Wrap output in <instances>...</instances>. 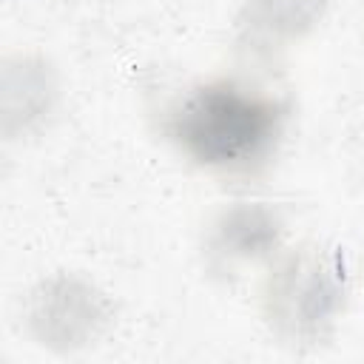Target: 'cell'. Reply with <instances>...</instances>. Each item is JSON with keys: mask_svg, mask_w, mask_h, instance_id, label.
Returning a JSON list of instances; mask_svg holds the SVG:
<instances>
[{"mask_svg": "<svg viewBox=\"0 0 364 364\" xmlns=\"http://www.w3.org/2000/svg\"><path fill=\"white\" fill-rule=\"evenodd\" d=\"M151 119L182 165L213 182L250 188L273 171L290 139L293 100L270 68L245 63L165 91Z\"/></svg>", "mask_w": 364, "mask_h": 364, "instance_id": "6da1fadb", "label": "cell"}, {"mask_svg": "<svg viewBox=\"0 0 364 364\" xmlns=\"http://www.w3.org/2000/svg\"><path fill=\"white\" fill-rule=\"evenodd\" d=\"M353 276L338 247L290 242L256 276V310L264 330L290 350H316L341 327Z\"/></svg>", "mask_w": 364, "mask_h": 364, "instance_id": "7a4b0ae2", "label": "cell"}, {"mask_svg": "<svg viewBox=\"0 0 364 364\" xmlns=\"http://www.w3.org/2000/svg\"><path fill=\"white\" fill-rule=\"evenodd\" d=\"M20 321L28 341L43 353L80 355L111 336L117 307L108 290L91 276L54 270L26 290Z\"/></svg>", "mask_w": 364, "mask_h": 364, "instance_id": "3957f363", "label": "cell"}, {"mask_svg": "<svg viewBox=\"0 0 364 364\" xmlns=\"http://www.w3.org/2000/svg\"><path fill=\"white\" fill-rule=\"evenodd\" d=\"M287 245V216L279 205L253 193H239L219 205L199 233L202 267L222 282L256 279Z\"/></svg>", "mask_w": 364, "mask_h": 364, "instance_id": "277c9868", "label": "cell"}, {"mask_svg": "<svg viewBox=\"0 0 364 364\" xmlns=\"http://www.w3.org/2000/svg\"><path fill=\"white\" fill-rule=\"evenodd\" d=\"M63 108V74L31 48L9 51L0 68V131L3 139L31 142L43 136Z\"/></svg>", "mask_w": 364, "mask_h": 364, "instance_id": "5b68a950", "label": "cell"}, {"mask_svg": "<svg viewBox=\"0 0 364 364\" xmlns=\"http://www.w3.org/2000/svg\"><path fill=\"white\" fill-rule=\"evenodd\" d=\"M333 0H239L233 43L247 65L270 68L307 43L327 20Z\"/></svg>", "mask_w": 364, "mask_h": 364, "instance_id": "8992f818", "label": "cell"}]
</instances>
